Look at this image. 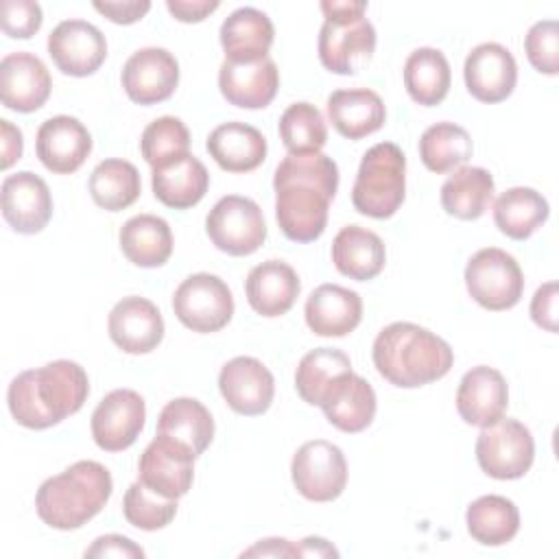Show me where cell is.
I'll list each match as a JSON object with an SVG mask.
<instances>
[{"mask_svg": "<svg viewBox=\"0 0 559 559\" xmlns=\"http://www.w3.org/2000/svg\"><path fill=\"white\" fill-rule=\"evenodd\" d=\"M275 218L295 242H312L325 231L328 207L338 190V166L323 153L286 155L275 168Z\"/></svg>", "mask_w": 559, "mask_h": 559, "instance_id": "cell-1", "label": "cell"}, {"mask_svg": "<svg viewBox=\"0 0 559 559\" xmlns=\"http://www.w3.org/2000/svg\"><path fill=\"white\" fill-rule=\"evenodd\" d=\"M90 393L85 369L74 360H52L17 373L7 391L13 419L31 430L50 428L81 411Z\"/></svg>", "mask_w": 559, "mask_h": 559, "instance_id": "cell-2", "label": "cell"}, {"mask_svg": "<svg viewBox=\"0 0 559 559\" xmlns=\"http://www.w3.org/2000/svg\"><path fill=\"white\" fill-rule=\"evenodd\" d=\"M454 362L452 347L430 330L395 321L373 341V365L395 386L415 389L443 378Z\"/></svg>", "mask_w": 559, "mask_h": 559, "instance_id": "cell-3", "label": "cell"}, {"mask_svg": "<svg viewBox=\"0 0 559 559\" xmlns=\"http://www.w3.org/2000/svg\"><path fill=\"white\" fill-rule=\"evenodd\" d=\"M114 480L98 461H76L61 474L46 478L35 496V511L44 524L74 531L103 511Z\"/></svg>", "mask_w": 559, "mask_h": 559, "instance_id": "cell-4", "label": "cell"}, {"mask_svg": "<svg viewBox=\"0 0 559 559\" xmlns=\"http://www.w3.org/2000/svg\"><path fill=\"white\" fill-rule=\"evenodd\" d=\"M406 197V157L393 142H378L360 159L352 188L354 207L371 218L393 216Z\"/></svg>", "mask_w": 559, "mask_h": 559, "instance_id": "cell-5", "label": "cell"}, {"mask_svg": "<svg viewBox=\"0 0 559 559\" xmlns=\"http://www.w3.org/2000/svg\"><path fill=\"white\" fill-rule=\"evenodd\" d=\"M465 286L476 304L487 310H509L524 293V275L515 258L498 247L476 251L465 266Z\"/></svg>", "mask_w": 559, "mask_h": 559, "instance_id": "cell-6", "label": "cell"}, {"mask_svg": "<svg viewBox=\"0 0 559 559\" xmlns=\"http://www.w3.org/2000/svg\"><path fill=\"white\" fill-rule=\"evenodd\" d=\"M205 231L218 251L236 258L255 253L266 240L260 205L240 194H227L216 201L205 218Z\"/></svg>", "mask_w": 559, "mask_h": 559, "instance_id": "cell-7", "label": "cell"}, {"mask_svg": "<svg viewBox=\"0 0 559 559\" xmlns=\"http://www.w3.org/2000/svg\"><path fill=\"white\" fill-rule=\"evenodd\" d=\"M535 459L531 430L518 419H504L485 426L476 439V461L480 469L498 480L522 478Z\"/></svg>", "mask_w": 559, "mask_h": 559, "instance_id": "cell-8", "label": "cell"}, {"mask_svg": "<svg viewBox=\"0 0 559 559\" xmlns=\"http://www.w3.org/2000/svg\"><path fill=\"white\" fill-rule=\"evenodd\" d=\"M173 310L188 330L210 334L223 330L231 321L234 297L218 275L194 273L177 286Z\"/></svg>", "mask_w": 559, "mask_h": 559, "instance_id": "cell-9", "label": "cell"}, {"mask_svg": "<svg viewBox=\"0 0 559 559\" xmlns=\"http://www.w3.org/2000/svg\"><path fill=\"white\" fill-rule=\"evenodd\" d=\"M295 489L312 502L336 500L347 485V461L338 445L314 439L304 443L290 463Z\"/></svg>", "mask_w": 559, "mask_h": 559, "instance_id": "cell-10", "label": "cell"}, {"mask_svg": "<svg viewBox=\"0 0 559 559\" xmlns=\"http://www.w3.org/2000/svg\"><path fill=\"white\" fill-rule=\"evenodd\" d=\"M373 50L376 28L367 17L325 20L319 31V59L334 74H358Z\"/></svg>", "mask_w": 559, "mask_h": 559, "instance_id": "cell-11", "label": "cell"}, {"mask_svg": "<svg viewBox=\"0 0 559 559\" xmlns=\"http://www.w3.org/2000/svg\"><path fill=\"white\" fill-rule=\"evenodd\" d=\"M194 459L186 445L157 435L140 456L138 480L164 498L179 500L192 487Z\"/></svg>", "mask_w": 559, "mask_h": 559, "instance_id": "cell-12", "label": "cell"}, {"mask_svg": "<svg viewBox=\"0 0 559 559\" xmlns=\"http://www.w3.org/2000/svg\"><path fill=\"white\" fill-rule=\"evenodd\" d=\"M146 406L138 391L116 389L92 413V437L100 450L120 452L135 443L144 428Z\"/></svg>", "mask_w": 559, "mask_h": 559, "instance_id": "cell-13", "label": "cell"}, {"mask_svg": "<svg viewBox=\"0 0 559 559\" xmlns=\"http://www.w3.org/2000/svg\"><path fill=\"white\" fill-rule=\"evenodd\" d=\"M122 87L138 105H155L173 96L179 85V63L166 48L148 46L122 66Z\"/></svg>", "mask_w": 559, "mask_h": 559, "instance_id": "cell-14", "label": "cell"}, {"mask_svg": "<svg viewBox=\"0 0 559 559\" xmlns=\"http://www.w3.org/2000/svg\"><path fill=\"white\" fill-rule=\"evenodd\" d=\"M218 389L231 411L253 417L269 411L275 395V380L262 360L236 356L223 365Z\"/></svg>", "mask_w": 559, "mask_h": 559, "instance_id": "cell-15", "label": "cell"}, {"mask_svg": "<svg viewBox=\"0 0 559 559\" xmlns=\"http://www.w3.org/2000/svg\"><path fill=\"white\" fill-rule=\"evenodd\" d=\"M48 55L55 66L70 76L94 74L105 57V35L85 20H63L48 35Z\"/></svg>", "mask_w": 559, "mask_h": 559, "instance_id": "cell-16", "label": "cell"}, {"mask_svg": "<svg viewBox=\"0 0 559 559\" xmlns=\"http://www.w3.org/2000/svg\"><path fill=\"white\" fill-rule=\"evenodd\" d=\"M0 205L4 221L17 234H37L52 216L50 190L46 181L31 170H20L4 177L0 188Z\"/></svg>", "mask_w": 559, "mask_h": 559, "instance_id": "cell-17", "label": "cell"}, {"mask_svg": "<svg viewBox=\"0 0 559 559\" xmlns=\"http://www.w3.org/2000/svg\"><path fill=\"white\" fill-rule=\"evenodd\" d=\"M465 87L480 103H500L515 90L518 63L509 48L496 41L478 44L463 66Z\"/></svg>", "mask_w": 559, "mask_h": 559, "instance_id": "cell-18", "label": "cell"}, {"mask_svg": "<svg viewBox=\"0 0 559 559\" xmlns=\"http://www.w3.org/2000/svg\"><path fill=\"white\" fill-rule=\"evenodd\" d=\"M109 338L127 354H148L164 338V319L146 297H122L107 319Z\"/></svg>", "mask_w": 559, "mask_h": 559, "instance_id": "cell-19", "label": "cell"}, {"mask_svg": "<svg viewBox=\"0 0 559 559\" xmlns=\"http://www.w3.org/2000/svg\"><path fill=\"white\" fill-rule=\"evenodd\" d=\"M35 151L39 162L57 175H70L83 166L92 153V135L72 116H52L37 129Z\"/></svg>", "mask_w": 559, "mask_h": 559, "instance_id": "cell-20", "label": "cell"}, {"mask_svg": "<svg viewBox=\"0 0 559 559\" xmlns=\"http://www.w3.org/2000/svg\"><path fill=\"white\" fill-rule=\"evenodd\" d=\"M50 74L39 57L33 52H11L0 61V94L2 105L31 114L37 111L50 96Z\"/></svg>", "mask_w": 559, "mask_h": 559, "instance_id": "cell-21", "label": "cell"}, {"mask_svg": "<svg viewBox=\"0 0 559 559\" xmlns=\"http://www.w3.org/2000/svg\"><path fill=\"white\" fill-rule=\"evenodd\" d=\"M507 404L509 386L498 369L478 365L461 378L456 391V411L465 424L485 428L504 417Z\"/></svg>", "mask_w": 559, "mask_h": 559, "instance_id": "cell-22", "label": "cell"}, {"mask_svg": "<svg viewBox=\"0 0 559 559\" xmlns=\"http://www.w3.org/2000/svg\"><path fill=\"white\" fill-rule=\"evenodd\" d=\"M306 323L319 336H347L362 319V299L338 284H321L306 299Z\"/></svg>", "mask_w": 559, "mask_h": 559, "instance_id": "cell-23", "label": "cell"}, {"mask_svg": "<svg viewBox=\"0 0 559 559\" xmlns=\"http://www.w3.org/2000/svg\"><path fill=\"white\" fill-rule=\"evenodd\" d=\"M280 85V72L273 59H260L255 63L223 61L218 70V87L229 105L242 109L266 107Z\"/></svg>", "mask_w": 559, "mask_h": 559, "instance_id": "cell-24", "label": "cell"}, {"mask_svg": "<svg viewBox=\"0 0 559 559\" xmlns=\"http://www.w3.org/2000/svg\"><path fill=\"white\" fill-rule=\"evenodd\" d=\"M275 28L266 13L253 7H240L221 24V46L225 61L255 63L269 57Z\"/></svg>", "mask_w": 559, "mask_h": 559, "instance_id": "cell-25", "label": "cell"}, {"mask_svg": "<svg viewBox=\"0 0 559 559\" xmlns=\"http://www.w3.org/2000/svg\"><path fill=\"white\" fill-rule=\"evenodd\" d=\"M301 290L295 269L282 260H266L253 266L245 282L249 306L262 317L286 314Z\"/></svg>", "mask_w": 559, "mask_h": 559, "instance_id": "cell-26", "label": "cell"}, {"mask_svg": "<svg viewBox=\"0 0 559 559\" xmlns=\"http://www.w3.org/2000/svg\"><path fill=\"white\" fill-rule=\"evenodd\" d=\"M328 118L347 140H360L376 133L386 118L382 98L369 87L336 90L328 98Z\"/></svg>", "mask_w": 559, "mask_h": 559, "instance_id": "cell-27", "label": "cell"}, {"mask_svg": "<svg viewBox=\"0 0 559 559\" xmlns=\"http://www.w3.org/2000/svg\"><path fill=\"white\" fill-rule=\"evenodd\" d=\"M210 157L227 173H249L266 157L264 135L247 122H223L207 135Z\"/></svg>", "mask_w": 559, "mask_h": 559, "instance_id": "cell-28", "label": "cell"}, {"mask_svg": "<svg viewBox=\"0 0 559 559\" xmlns=\"http://www.w3.org/2000/svg\"><path fill=\"white\" fill-rule=\"evenodd\" d=\"M328 421L343 432L365 430L376 415V391L354 371L338 378L321 402Z\"/></svg>", "mask_w": 559, "mask_h": 559, "instance_id": "cell-29", "label": "cell"}, {"mask_svg": "<svg viewBox=\"0 0 559 559\" xmlns=\"http://www.w3.org/2000/svg\"><path fill=\"white\" fill-rule=\"evenodd\" d=\"M332 262L345 277L367 282L384 269L386 249L378 234L358 225H347L332 242Z\"/></svg>", "mask_w": 559, "mask_h": 559, "instance_id": "cell-30", "label": "cell"}, {"mask_svg": "<svg viewBox=\"0 0 559 559\" xmlns=\"http://www.w3.org/2000/svg\"><path fill=\"white\" fill-rule=\"evenodd\" d=\"M153 194L168 207L188 210L197 205L210 186V173L194 155H183L162 168H153Z\"/></svg>", "mask_w": 559, "mask_h": 559, "instance_id": "cell-31", "label": "cell"}, {"mask_svg": "<svg viewBox=\"0 0 559 559\" xmlns=\"http://www.w3.org/2000/svg\"><path fill=\"white\" fill-rule=\"evenodd\" d=\"M493 201V177L480 166H459L441 186L443 210L461 221L480 218Z\"/></svg>", "mask_w": 559, "mask_h": 559, "instance_id": "cell-32", "label": "cell"}, {"mask_svg": "<svg viewBox=\"0 0 559 559\" xmlns=\"http://www.w3.org/2000/svg\"><path fill=\"white\" fill-rule=\"evenodd\" d=\"M120 249L135 266H162L173 253V231L168 223L155 214H138L129 218L118 234Z\"/></svg>", "mask_w": 559, "mask_h": 559, "instance_id": "cell-33", "label": "cell"}, {"mask_svg": "<svg viewBox=\"0 0 559 559\" xmlns=\"http://www.w3.org/2000/svg\"><path fill=\"white\" fill-rule=\"evenodd\" d=\"M157 435L186 445L194 456H199L214 439V419L199 400L177 397L162 408Z\"/></svg>", "mask_w": 559, "mask_h": 559, "instance_id": "cell-34", "label": "cell"}, {"mask_svg": "<svg viewBox=\"0 0 559 559\" xmlns=\"http://www.w3.org/2000/svg\"><path fill=\"white\" fill-rule=\"evenodd\" d=\"M548 214V201L537 190L526 186L504 190L493 203L496 227L513 240L533 236L546 223Z\"/></svg>", "mask_w": 559, "mask_h": 559, "instance_id": "cell-35", "label": "cell"}, {"mask_svg": "<svg viewBox=\"0 0 559 559\" xmlns=\"http://www.w3.org/2000/svg\"><path fill=\"white\" fill-rule=\"evenodd\" d=\"M452 72L445 55L437 48H417L404 63V87L424 107L439 105L450 90Z\"/></svg>", "mask_w": 559, "mask_h": 559, "instance_id": "cell-36", "label": "cell"}, {"mask_svg": "<svg viewBox=\"0 0 559 559\" xmlns=\"http://www.w3.org/2000/svg\"><path fill=\"white\" fill-rule=\"evenodd\" d=\"M467 533L483 546H502L520 531V511L513 500L504 496H480L465 513Z\"/></svg>", "mask_w": 559, "mask_h": 559, "instance_id": "cell-37", "label": "cell"}, {"mask_svg": "<svg viewBox=\"0 0 559 559\" xmlns=\"http://www.w3.org/2000/svg\"><path fill=\"white\" fill-rule=\"evenodd\" d=\"M352 371L349 356L334 347H317L308 352L295 371V389L299 397L312 406H321L328 391L341 376Z\"/></svg>", "mask_w": 559, "mask_h": 559, "instance_id": "cell-38", "label": "cell"}, {"mask_svg": "<svg viewBox=\"0 0 559 559\" xmlns=\"http://www.w3.org/2000/svg\"><path fill=\"white\" fill-rule=\"evenodd\" d=\"M94 203L107 212H120L135 203L142 190L138 168L127 159L100 162L87 181Z\"/></svg>", "mask_w": 559, "mask_h": 559, "instance_id": "cell-39", "label": "cell"}, {"mask_svg": "<svg viewBox=\"0 0 559 559\" xmlns=\"http://www.w3.org/2000/svg\"><path fill=\"white\" fill-rule=\"evenodd\" d=\"M419 157L437 175L456 170L472 157V138L454 122H437L421 133Z\"/></svg>", "mask_w": 559, "mask_h": 559, "instance_id": "cell-40", "label": "cell"}, {"mask_svg": "<svg viewBox=\"0 0 559 559\" xmlns=\"http://www.w3.org/2000/svg\"><path fill=\"white\" fill-rule=\"evenodd\" d=\"M280 138L290 155L321 153L328 142V127L314 105L293 103L280 118Z\"/></svg>", "mask_w": 559, "mask_h": 559, "instance_id": "cell-41", "label": "cell"}, {"mask_svg": "<svg viewBox=\"0 0 559 559\" xmlns=\"http://www.w3.org/2000/svg\"><path fill=\"white\" fill-rule=\"evenodd\" d=\"M190 148L188 127L175 116H162L146 124L140 138L142 157L151 164V168H162L183 155Z\"/></svg>", "mask_w": 559, "mask_h": 559, "instance_id": "cell-42", "label": "cell"}, {"mask_svg": "<svg viewBox=\"0 0 559 559\" xmlns=\"http://www.w3.org/2000/svg\"><path fill=\"white\" fill-rule=\"evenodd\" d=\"M122 513L131 526L142 531H157L170 524L175 518L177 500L164 498L138 480L129 485L122 498Z\"/></svg>", "mask_w": 559, "mask_h": 559, "instance_id": "cell-43", "label": "cell"}, {"mask_svg": "<svg viewBox=\"0 0 559 559\" xmlns=\"http://www.w3.org/2000/svg\"><path fill=\"white\" fill-rule=\"evenodd\" d=\"M524 50L537 72L555 76L559 72V24L555 20L535 22L524 37Z\"/></svg>", "mask_w": 559, "mask_h": 559, "instance_id": "cell-44", "label": "cell"}, {"mask_svg": "<svg viewBox=\"0 0 559 559\" xmlns=\"http://www.w3.org/2000/svg\"><path fill=\"white\" fill-rule=\"evenodd\" d=\"M41 7L33 0H4L2 2V31L13 39H28L41 28Z\"/></svg>", "mask_w": 559, "mask_h": 559, "instance_id": "cell-45", "label": "cell"}, {"mask_svg": "<svg viewBox=\"0 0 559 559\" xmlns=\"http://www.w3.org/2000/svg\"><path fill=\"white\" fill-rule=\"evenodd\" d=\"M531 317L546 332H557V282H546L535 290Z\"/></svg>", "mask_w": 559, "mask_h": 559, "instance_id": "cell-46", "label": "cell"}, {"mask_svg": "<svg viewBox=\"0 0 559 559\" xmlns=\"http://www.w3.org/2000/svg\"><path fill=\"white\" fill-rule=\"evenodd\" d=\"M85 557H120V559H140L144 550L122 535H103L87 550Z\"/></svg>", "mask_w": 559, "mask_h": 559, "instance_id": "cell-47", "label": "cell"}, {"mask_svg": "<svg viewBox=\"0 0 559 559\" xmlns=\"http://www.w3.org/2000/svg\"><path fill=\"white\" fill-rule=\"evenodd\" d=\"M94 9L98 13H103L107 20L116 22V24H133V22L142 20L148 13L151 2L148 0H140V2H94Z\"/></svg>", "mask_w": 559, "mask_h": 559, "instance_id": "cell-48", "label": "cell"}, {"mask_svg": "<svg viewBox=\"0 0 559 559\" xmlns=\"http://www.w3.org/2000/svg\"><path fill=\"white\" fill-rule=\"evenodd\" d=\"M166 9L179 22H201L218 9L216 0H166Z\"/></svg>", "mask_w": 559, "mask_h": 559, "instance_id": "cell-49", "label": "cell"}, {"mask_svg": "<svg viewBox=\"0 0 559 559\" xmlns=\"http://www.w3.org/2000/svg\"><path fill=\"white\" fill-rule=\"evenodd\" d=\"M0 129H2V168H11L13 162H17L22 157V131L17 127H13L9 120H0Z\"/></svg>", "mask_w": 559, "mask_h": 559, "instance_id": "cell-50", "label": "cell"}, {"mask_svg": "<svg viewBox=\"0 0 559 559\" xmlns=\"http://www.w3.org/2000/svg\"><path fill=\"white\" fill-rule=\"evenodd\" d=\"M242 557H299V552H297V546H293L288 539L271 537L245 550Z\"/></svg>", "mask_w": 559, "mask_h": 559, "instance_id": "cell-51", "label": "cell"}, {"mask_svg": "<svg viewBox=\"0 0 559 559\" xmlns=\"http://www.w3.org/2000/svg\"><path fill=\"white\" fill-rule=\"evenodd\" d=\"M321 11H323L325 20H354V17H365L367 2L325 0V2H321Z\"/></svg>", "mask_w": 559, "mask_h": 559, "instance_id": "cell-52", "label": "cell"}, {"mask_svg": "<svg viewBox=\"0 0 559 559\" xmlns=\"http://www.w3.org/2000/svg\"><path fill=\"white\" fill-rule=\"evenodd\" d=\"M299 557H338V550L323 537H306L297 546Z\"/></svg>", "mask_w": 559, "mask_h": 559, "instance_id": "cell-53", "label": "cell"}]
</instances>
